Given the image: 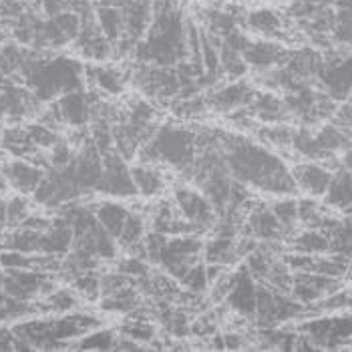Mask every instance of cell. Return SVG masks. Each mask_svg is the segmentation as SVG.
<instances>
[{
    "label": "cell",
    "instance_id": "7402d4cb",
    "mask_svg": "<svg viewBox=\"0 0 352 352\" xmlns=\"http://www.w3.org/2000/svg\"><path fill=\"white\" fill-rule=\"evenodd\" d=\"M248 109L252 117L262 123H284L286 119H290L284 99L276 97L274 93H256Z\"/></svg>",
    "mask_w": 352,
    "mask_h": 352
},
{
    "label": "cell",
    "instance_id": "d4e9b609",
    "mask_svg": "<svg viewBox=\"0 0 352 352\" xmlns=\"http://www.w3.org/2000/svg\"><path fill=\"white\" fill-rule=\"evenodd\" d=\"M95 217L97 221L103 226V230L107 232L109 236L117 242L125 221H127V216L131 210H127L125 206H121L119 201H113V199H103L95 206Z\"/></svg>",
    "mask_w": 352,
    "mask_h": 352
},
{
    "label": "cell",
    "instance_id": "60d3db41",
    "mask_svg": "<svg viewBox=\"0 0 352 352\" xmlns=\"http://www.w3.org/2000/svg\"><path fill=\"white\" fill-rule=\"evenodd\" d=\"M217 318L214 312H208V314H204V316H199L197 320H193L190 326V330L195 334V336H204V338H212L214 334L217 332Z\"/></svg>",
    "mask_w": 352,
    "mask_h": 352
},
{
    "label": "cell",
    "instance_id": "b9f144b4",
    "mask_svg": "<svg viewBox=\"0 0 352 352\" xmlns=\"http://www.w3.org/2000/svg\"><path fill=\"white\" fill-rule=\"evenodd\" d=\"M221 342H223V349H244L245 346V336L240 332H226L221 334Z\"/></svg>",
    "mask_w": 352,
    "mask_h": 352
},
{
    "label": "cell",
    "instance_id": "44dd1931",
    "mask_svg": "<svg viewBox=\"0 0 352 352\" xmlns=\"http://www.w3.org/2000/svg\"><path fill=\"white\" fill-rule=\"evenodd\" d=\"M244 25L248 30L260 34L262 38H278L284 32V28H286L284 16L278 10L268 8V6L250 10L245 14Z\"/></svg>",
    "mask_w": 352,
    "mask_h": 352
},
{
    "label": "cell",
    "instance_id": "f546056e",
    "mask_svg": "<svg viewBox=\"0 0 352 352\" xmlns=\"http://www.w3.org/2000/svg\"><path fill=\"white\" fill-rule=\"evenodd\" d=\"M274 216L278 217V221L282 223L286 236H292L296 232V226L300 223L298 219V199L282 195L280 199H276L270 206Z\"/></svg>",
    "mask_w": 352,
    "mask_h": 352
},
{
    "label": "cell",
    "instance_id": "603a6c76",
    "mask_svg": "<svg viewBox=\"0 0 352 352\" xmlns=\"http://www.w3.org/2000/svg\"><path fill=\"white\" fill-rule=\"evenodd\" d=\"M206 264H221L230 266L240 260L238 254V240L234 236H221L216 234L210 242H204V252H201Z\"/></svg>",
    "mask_w": 352,
    "mask_h": 352
},
{
    "label": "cell",
    "instance_id": "e575fe53",
    "mask_svg": "<svg viewBox=\"0 0 352 352\" xmlns=\"http://www.w3.org/2000/svg\"><path fill=\"white\" fill-rule=\"evenodd\" d=\"M179 286L184 290H188L190 294H204L210 286V278H208V268H206V262L204 260H197L190 270L186 272V276L179 280Z\"/></svg>",
    "mask_w": 352,
    "mask_h": 352
},
{
    "label": "cell",
    "instance_id": "8fae6325",
    "mask_svg": "<svg viewBox=\"0 0 352 352\" xmlns=\"http://www.w3.org/2000/svg\"><path fill=\"white\" fill-rule=\"evenodd\" d=\"M99 193L107 195V197H133L137 193L135 182L131 175V167L125 163V160L117 153L111 151L107 155H103V175L99 182Z\"/></svg>",
    "mask_w": 352,
    "mask_h": 352
},
{
    "label": "cell",
    "instance_id": "5bb4252c",
    "mask_svg": "<svg viewBox=\"0 0 352 352\" xmlns=\"http://www.w3.org/2000/svg\"><path fill=\"white\" fill-rule=\"evenodd\" d=\"M338 288H342L340 278H330L316 272H294L290 296L302 302L304 306H310Z\"/></svg>",
    "mask_w": 352,
    "mask_h": 352
},
{
    "label": "cell",
    "instance_id": "8992f818",
    "mask_svg": "<svg viewBox=\"0 0 352 352\" xmlns=\"http://www.w3.org/2000/svg\"><path fill=\"white\" fill-rule=\"evenodd\" d=\"M204 240L197 234H179V236H167L163 244L162 254L157 258V266H162L165 274H169L173 280H182L186 272L201 258Z\"/></svg>",
    "mask_w": 352,
    "mask_h": 352
},
{
    "label": "cell",
    "instance_id": "bcb514c9",
    "mask_svg": "<svg viewBox=\"0 0 352 352\" xmlns=\"http://www.w3.org/2000/svg\"><path fill=\"white\" fill-rule=\"evenodd\" d=\"M0 143H2V133H0Z\"/></svg>",
    "mask_w": 352,
    "mask_h": 352
},
{
    "label": "cell",
    "instance_id": "f1b7e54d",
    "mask_svg": "<svg viewBox=\"0 0 352 352\" xmlns=\"http://www.w3.org/2000/svg\"><path fill=\"white\" fill-rule=\"evenodd\" d=\"M87 77L105 95H121L125 89V77L115 67H93Z\"/></svg>",
    "mask_w": 352,
    "mask_h": 352
},
{
    "label": "cell",
    "instance_id": "7c38bea8",
    "mask_svg": "<svg viewBox=\"0 0 352 352\" xmlns=\"http://www.w3.org/2000/svg\"><path fill=\"white\" fill-rule=\"evenodd\" d=\"M53 288V282L47 274L38 272L36 268H23V270H8L4 274L2 288L4 294L19 300H30L36 294H45Z\"/></svg>",
    "mask_w": 352,
    "mask_h": 352
},
{
    "label": "cell",
    "instance_id": "277c9868",
    "mask_svg": "<svg viewBox=\"0 0 352 352\" xmlns=\"http://www.w3.org/2000/svg\"><path fill=\"white\" fill-rule=\"evenodd\" d=\"M101 320L85 312H65L53 318L28 320L14 326L12 334L16 338V349H63L65 342L77 340L82 334L99 328Z\"/></svg>",
    "mask_w": 352,
    "mask_h": 352
},
{
    "label": "cell",
    "instance_id": "4dcf8cb0",
    "mask_svg": "<svg viewBox=\"0 0 352 352\" xmlns=\"http://www.w3.org/2000/svg\"><path fill=\"white\" fill-rule=\"evenodd\" d=\"M117 332L105 330V328H95L87 334H82L75 349L79 351H115L117 346Z\"/></svg>",
    "mask_w": 352,
    "mask_h": 352
},
{
    "label": "cell",
    "instance_id": "7dc6e473",
    "mask_svg": "<svg viewBox=\"0 0 352 352\" xmlns=\"http://www.w3.org/2000/svg\"><path fill=\"white\" fill-rule=\"evenodd\" d=\"M206 2H214V0H206Z\"/></svg>",
    "mask_w": 352,
    "mask_h": 352
},
{
    "label": "cell",
    "instance_id": "ba28073f",
    "mask_svg": "<svg viewBox=\"0 0 352 352\" xmlns=\"http://www.w3.org/2000/svg\"><path fill=\"white\" fill-rule=\"evenodd\" d=\"M135 81L147 97L157 101L177 99L182 93V77L173 67L141 63V67L137 69Z\"/></svg>",
    "mask_w": 352,
    "mask_h": 352
},
{
    "label": "cell",
    "instance_id": "484cf974",
    "mask_svg": "<svg viewBox=\"0 0 352 352\" xmlns=\"http://www.w3.org/2000/svg\"><path fill=\"white\" fill-rule=\"evenodd\" d=\"M95 21L99 30L107 36L113 45H117L123 38V12L119 2H101L95 8Z\"/></svg>",
    "mask_w": 352,
    "mask_h": 352
},
{
    "label": "cell",
    "instance_id": "d590c367",
    "mask_svg": "<svg viewBox=\"0 0 352 352\" xmlns=\"http://www.w3.org/2000/svg\"><path fill=\"white\" fill-rule=\"evenodd\" d=\"M330 41L336 43L338 47L352 49V10H334Z\"/></svg>",
    "mask_w": 352,
    "mask_h": 352
},
{
    "label": "cell",
    "instance_id": "83f0119b",
    "mask_svg": "<svg viewBox=\"0 0 352 352\" xmlns=\"http://www.w3.org/2000/svg\"><path fill=\"white\" fill-rule=\"evenodd\" d=\"M292 250L300 254L320 256L330 252V238L318 228H304L302 232L292 234Z\"/></svg>",
    "mask_w": 352,
    "mask_h": 352
},
{
    "label": "cell",
    "instance_id": "9a60e30c",
    "mask_svg": "<svg viewBox=\"0 0 352 352\" xmlns=\"http://www.w3.org/2000/svg\"><path fill=\"white\" fill-rule=\"evenodd\" d=\"M51 111H53L56 123H65L69 127H85L95 115L93 99L82 89L71 91V93L58 97Z\"/></svg>",
    "mask_w": 352,
    "mask_h": 352
},
{
    "label": "cell",
    "instance_id": "3957f363",
    "mask_svg": "<svg viewBox=\"0 0 352 352\" xmlns=\"http://www.w3.org/2000/svg\"><path fill=\"white\" fill-rule=\"evenodd\" d=\"M30 93L41 101L49 103L56 101L58 97L82 89L87 79V71L81 63L73 56H43L30 53L27 65L23 69Z\"/></svg>",
    "mask_w": 352,
    "mask_h": 352
},
{
    "label": "cell",
    "instance_id": "ee69618b",
    "mask_svg": "<svg viewBox=\"0 0 352 352\" xmlns=\"http://www.w3.org/2000/svg\"><path fill=\"white\" fill-rule=\"evenodd\" d=\"M6 188H8V186H6V179H4V175H2V169H0V191H4Z\"/></svg>",
    "mask_w": 352,
    "mask_h": 352
},
{
    "label": "cell",
    "instance_id": "ac0fdd59",
    "mask_svg": "<svg viewBox=\"0 0 352 352\" xmlns=\"http://www.w3.org/2000/svg\"><path fill=\"white\" fill-rule=\"evenodd\" d=\"M256 91L252 89L250 82H245L244 79H232L230 82L217 87L216 91L210 95L208 105L217 111V113H234L238 109L248 107L250 101L254 99Z\"/></svg>",
    "mask_w": 352,
    "mask_h": 352
},
{
    "label": "cell",
    "instance_id": "f6af8a7d",
    "mask_svg": "<svg viewBox=\"0 0 352 352\" xmlns=\"http://www.w3.org/2000/svg\"><path fill=\"white\" fill-rule=\"evenodd\" d=\"M346 169H349V171H351V173H352V165H351V167H346Z\"/></svg>",
    "mask_w": 352,
    "mask_h": 352
},
{
    "label": "cell",
    "instance_id": "52a82bcc",
    "mask_svg": "<svg viewBox=\"0 0 352 352\" xmlns=\"http://www.w3.org/2000/svg\"><path fill=\"white\" fill-rule=\"evenodd\" d=\"M316 79L332 101L344 103L352 99V53H334L324 56Z\"/></svg>",
    "mask_w": 352,
    "mask_h": 352
},
{
    "label": "cell",
    "instance_id": "8d00e7d4",
    "mask_svg": "<svg viewBox=\"0 0 352 352\" xmlns=\"http://www.w3.org/2000/svg\"><path fill=\"white\" fill-rule=\"evenodd\" d=\"M73 290L79 294V298L95 300L101 298V276H97L95 270L85 272L73 278Z\"/></svg>",
    "mask_w": 352,
    "mask_h": 352
},
{
    "label": "cell",
    "instance_id": "74e56055",
    "mask_svg": "<svg viewBox=\"0 0 352 352\" xmlns=\"http://www.w3.org/2000/svg\"><path fill=\"white\" fill-rule=\"evenodd\" d=\"M155 334H157L155 324H151L145 318H135V320H129L125 326H121V336L131 338V340H135L139 344L155 340Z\"/></svg>",
    "mask_w": 352,
    "mask_h": 352
},
{
    "label": "cell",
    "instance_id": "ffe728a7",
    "mask_svg": "<svg viewBox=\"0 0 352 352\" xmlns=\"http://www.w3.org/2000/svg\"><path fill=\"white\" fill-rule=\"evenodd\" d=\"M0 169L6 179V186H10L12 190H16L23 195L34 193L45 177V171L27 160H14V162L4 163Z\"/></svg>",
    "mask_w": 352,
    "mask_h": 352
},
{
    "label": "cell",
    "instance_id": "f35d334b",
    "mask_svg": "<svg viewBox=\"0 0 352 352\" xmlns=\"http://www.w3.org/2000/svg\"><path fill=\"white\" fill-rule=\"evenodd\" d=\"M47 306H49V310H53L56 314L71 312L79 306V294L75 290H69V288L54 290V292H49Z\"/></svg>",
    "mask_w": 352,
    "mask_h": 352
},
{
    "label": "cell",
    "instance_id": "5b68a950",
    "mask_svg": "<svg viewBox=\"0 0 352 352\" xmlns=\"http://www.w3.org/2000/svg\"><path fill=\"white\" fill-rule=\"evenodd\" d=\"M139 157L141 162L163 163L173 167L175 171L191 175L193 163L197 157L195 131L173 123L160 125L139 149Z\"/></svg>",
    "mask_w": 352,
    "mask_h": 352
},
{
    "label": "cell",
    "instance_id": "7bdbcfd3",
    "mask_svg": "<svg viewBox=\"0 0 352 352\" xmlns=\"http://www.w3.org/2000/svg\"><path fill=\"white\" fill-rule=\"evenodd\" d=\"M8 226V216H6V199L0 197V228Z\"/></svg>",
    "mask_w": 352,
    "mask_h": 352
},
{
    "label": "cell",
    "instance_id": "9c48e42d",
    "mask_svg": "<svg viewBox=\"0 0 352 352\" xmlns=\"http://www.w3.org/2000/svg\"><path fill=\"white\" fill-rule=\"evenodd\" d=\"M173 199H175V208L179 216L188 219L195 228V232L210 230L216 226L217 212L204 191H197L193 188H177Z\"/></svg>",
    "mask_w": 352,
    "mask_h": 352
},
{
    "label": "cell",
    "instance_id": "7a4b0ae2",
    "mask_svg": "<svg viewBox=\"0 0 352 352\" xmlns=\"http://www.w3.org/2000/svg\"><path fill=\"white\" fill-rule=\"evenodd\" d=\"M188 28L177 0H153V19L143 38L135 45V56L139 63L177 67L188 53Z\"/></svg>",
    "mask_w": 352,
    "mask_h": 352
},
{
    "label": "cell",
    "instance_id": "e0dca14e",
    "mask_svg": "<svg viewBox=\"0 0 352 352\" xmlns=\"http://www.w3.org/2000/svg\"><path fill=\"white\" fill-rule=\"evenodd\" d=\"M292 175L298 191L310 197H322L330 188L334 171L322 162H304L292 167Z\"/></svg>",
    "mask_w": 352,
    "mask_h": 352
},
{
    "label": "cell",
    "instance_id": "d6986e66",
    "mask_svg": "<svg viewBox=\"0 0 352 352\" xmlns=\"http://www.w3.org/2000/svg\"><path fill=\"white\" fill-rule=\"evenodd\" d=\"M242 54L250 69L264 73L280 67L286 60L288 51L274 38H258V41H250Z\"/></svg>",
    "mask_w": 352,
    "mask_h": 352
},
{
    "label": "cell",
    "instance_id": "4316f807",
    "mask_svg": "<svg viewBox=\"0 0 352 352\" xmlns=\"http://www.w3.org/2000/svg\"><path fill=\"white\" fill-rule=\"evenodd\" d=\"M326 206L334 210H346L352 206V173L346 167H340L330 182L326 191Z\"/></svg>",
    "mask_w": 352,
    "mask_h": 352
},
{
    "label": "cell",
    "instance_id": "cb8c5ba5",
    "mask_svg": "<svg viewBox=\"0 0 352 352\" xmlns=\"http://www.w3.org/2000/svg\"><path fill=\"white\" fill-rule=\"evenodd\" d=\"M131 175H133V182H135L137 193H141L143 197L162 195V191L165 190V177H163V173L155 163H137V165L131 167Z\"/></svg>",
    "mask_w": 352,
    "mask_h": 352
},
{
    "label": "cell",
    "instance_id": "1f68e13d",
    "mask_svg": "<svg viewBox=\"0 0 352 352\" xmlns=\"http://www.w3.org/2000/svg\"><path fill=\"white\" fill-rule=\"evenodd\" d=\"M145 234H147L145 219L139 216L137 212H129L127 221H125V226H123V230H121V234L117 238V245L129 252L133 245L141 244V240L145 238Z\"/></svg>",
    "mask_w": 352,
    "mask_h": 352
},
{
    "label": "cell",
    "instance_id": "6da1fadb",
    "mask_svg": "<svg viewBox=\"0 0 352 352\" xmlns=\"http://www.w3.org/2000/svg\"><path fill=\"white\" fill-rule=\"evenodd\" d=\"M219 149L230 175L250 190L272 195H294L298 191L292 169L268 147L248 137L221 133Z\"/></svg>",
    "mask_w": 352,
    "mask_h": 352
},
{
    "label": "cell",
    "instance_id": "d6a6232c",
    "mask_svg": "<svg viewBox=\"0 0 352 352\" xmlns=\"http://www.w3.org/2000/svg\"><path fill=\"white\" fill-rule=\"evenodd\" d=\"M330 252L340 254L352 260V219L344 217L336 223V228L330 232Z\"/></svg>",
    "mask_w": 352,
    "mask_h": 352
},
{
    "label": "cell",
    "instance_id": "2e32d148",
    "mask_svg": "<svg viewBox=\"0 0 352 352\" xmlns=\"http://www.w3.org/2000/svg\"><path fill=\"white\" fill-rule=\"evenodd\" d=\"M244 228V234L256 238L258 242H282L288 238L270 206H252L245 214Z\"/></svg>",
    "mask_w": 352,
    "mask_h": 352
},
{
    "label": "cell",
    "instance_id": "4fadbf2b",
    "mask_svg": "<svg viewBox=\"0 0 352 352\" xmlns=\"http://www.w3.org/2000/svg\"><path fill=\"white\" fill-rule=\"evenodd\" d=\"M256 288L258 282L252 278L245 266H240L232 274L230 290L226 296V304L232 312H236L240 318H254L256 314Z\"/></svg>",
    "mask_w": 352,
    "mask_h": 352
},
{
    "label": "cell",
    "instance_id": "30bf717a",
    "mask_svg": "<svg viewBox=\"0 0 352 352\" xmlns=\"http://www.w3.org/2000/svg\"><path fill=\"white\" fill-rule=\"evenodd\" d=\"M123 12V38L115 45L121 51L133 49L143 38L153 19V0H121L119 2Z\"/></svg>",
    "mask_w": 352,
    "mask_h": 352
},
{
    "label": "cell",
    "instance_id": "836d02e7",
    "mask_svg": "<svg viewBox=\"0 0 352 352\" xmlns=\"http://www.w3.org/2000/svg\"><path fill=\"white\" fill-rule=\"evenodd\" d=\"M292 135L294 129L284 125V123H266V127L260 129V139L270 145V147H278V149H290L292 151Z\"/></svg>",
    "mask_w": 352,
    "mask_h": 352
},
{
    "label": "cell",
    "instance_id": "ab89813d",
    "mask_svg": "<svg viewBox=\"0 0 352 352\" xmlns=\"http://www.w3.org/2000/svg\"><path fill=\"white\" fill-rule=\"evenodd\" d=\"M6 216H8V226H21L30 216L28 201L23 197V193L6 199Z\"/></svg>",
    "mask_w": 352,
    "mask_h": 352
}]
</instances>
